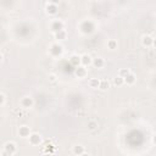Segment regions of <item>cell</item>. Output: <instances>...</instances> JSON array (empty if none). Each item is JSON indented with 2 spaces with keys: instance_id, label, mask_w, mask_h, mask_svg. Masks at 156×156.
Instances as JSON below:
<instances>
[{
  "instance_id": "obj_9",
  "label": "cell",
  "mask_w": 156,
  "mask_h": 156,
  "mask_svg": "<svg viewBox=\"0 0 156 156\" xmlns=\"http://www.w3.org/2000/svg\"><path fill=\"white\" fill-rule=\"evenodd\" d=\"M80 63H82L83 67L89 66L90 63H91V57H90L89 55H83V56H80Z\"/></svg>"
},
{
  "instance_id": "obj_13",
  "label": "cell",
  "mask_w": 156,
  "mask_h": 156,
  "mask_svg": "<svg viewBox=\"0 0 156 156\" xmlns=\"http://www.w3.org/2000/svg\"><path fill=\"white\" fill-rule=\"evenodd\" d=\"M73 154L76 155V156H79V155H82L83 153H85L84 151V146H82V145H76V146H73Z\"/></svg>"
},
{
  "instance_id": "obj_18",
  "label": "cell",
  "mask_w": 156,
  "mask_h": 156,
  "mask_svg": "<svg viewBox=\"0 0 156 156\" xmlns=\"http://www.w3.org/2000/svg\"><path fill=\"white\" fill-rule=\"evenodd\" d=\"M113 84L115 85H122V84H124V82H123V78L122 77H120V76H116L113 78Z\"/></svg>"
},
{
  "instance_id": "obj_4",
  "label": "cell",
  "mask_w": 156,
  "mask_h": 156,
  "mask_svg": "<svg viewBox=\"0 0 156 156\" xmlns=\"http://www.w3.org/2000/svg\"><path fill=\"white\" fill-rule=\"evenodd\" d=\"M56 4H57L56 1H51L47 5V12L49 15H55L57 12V5Z\"/></svg>"
},
{
  "instance_id": "obj_7",
  "label": "cell",
  "mask_w": 156,
  "mask_h": 156,
  "mask_svg": "<svg viewBox=\"0 0 156 156\" xmlns=\"http://www.w3.org/2000/svg\"><path fill=\"white\" fill-rule=\"evenodd\" d=\"M21 105H22V107H25V109H30V107L33 106V99L30 98V96H26V98L22 99Z\"/></svg>"
},
{
  "instance_id": "obj_6",
  "label": "cell",
  "mask_w": 156,
  "mask_h": 156,
  "mask_svg": "<svg viewBox=\"0 0 156 156\" xmlns=\"http://www.w3.org/2000/svg\"><path fill=\"white\" fill-rule=\"evenodd\" d=\"M74 73H76V76L78 78H83L87 76V68L83 66H78V67H76V70H74Z\"/></svg>"
},
{
  "instance_id": "obj_3",
  "label": "cell",
  "mask_w": 156,
  "mask_h": 156,
  "mask_svg": "<svg viewBox=\"0 0 156 156\" xmlns=\"http://www.w3.org/2000/svg\"><path fill=\"white\" fill-rule=\"evenodd\" d=\"M28 138H30V143L32 145H39L40 142H42V137H40V134H38V133H32Z\"/></svg>"
},
{
  "instance_id": "obj_8",
  "label": "cell",
  "mask_w": 156,
  "mask_h": 156,
  "mask_svg": "<svg viewBox=\"0 0 156 156\" xmlns=\"http://www.w3.org/2000/svg\"><path fill=\"white\" fill-rule=\"evenodd\" d=\"M142 43H143L144 47L149 48V47H151V45L154 44V38H153L151 36H144V37H143V40H142Z\"/></svg>"
},
{
  "instance_id": "obj_19",
  "label": "cell",
  "mask_w": 156,
  "mask_h": 156,
  "mask_svg": "<svg viewBox=\"0 0 156 156\" xmlns=\"http://www.w3.org/2000/svg\"><path fill=\"white\" fill-rule=\"evenodd\" d=\"M107 47L110 49H116L117 48V42H116V40H113V39L109 40V42H107Z\"/></svg>"
},
{
  "instance_id": "obj_2",
  "label": "cell",
  "mask_w": 156,
  "mask_h": 156,
  "mask_svg": "<svg viewBox=\"0 0 156 156\" xmlns=\"http://www.w3.org/2000/svg\"><path fill=\"white\" fill-rule=\"evenodd\" d=\"M16 150H17V146H16L15 143H12V142L5 143V145H4V151L9 153L10 155H14V154L16 153Z\"/></svg>"
},
{
  "instance_id": "obj_1",
  "label": "cell",
  "mask_w": 156,
  "mask_h": 156,
  "mask_svg": "<svg viewBox=\"0 0 156 156\" xmlns=\"http://www.w3.org/2000/svg\"><path fill=\"white\" fill-rule=\"evenodd\" d=\"M63 27H65V25H63L62 21L55 20L53 23H51V31H53L54 33H57V32H60V31H63Z\"/></svg>"
},
{
  "instance_id": "obj_28",
  "label": "cell",
  "mask_w": 156,
  "mask_h": 156,
  "mask_svg": "<svg viewBox=\"0 0 156 156\" xmlns=\"http://www.w3.org/2000/svg\"><path fill=\"white\" fill-rule=\"evenodd\" d=\"M0 156H1V151H0Z\"/></svg>"
},
{
  "instance_id": "obj_12",
  "label": "cell",
  "mask_w": 156,
  "mask_h": 156,
  "mask_svg": "<svg viewBox=\"0 0 156 156\" xmlns=\"http://www.w3.org/2000/svg\"><path fill=\"white\" fill-rule=\"evenodd\" d=\"M61 53H62V47H61V45L54 44L53 47H51V54H53V55L57 56V55H60Z\"/></svg>"
},
{
  "instance_id": "obj_5",
  "label": "cell",
  "mask_w": 156,
  "mask_h": 156,
  "mask_svg": "<svg viewBox=\"0 0 156 156\" xmlns=\"http://www.w3.org/2000/svg\"><path fill=\"white\" fill-rule=\"evenodd\" d=\"M19 134H20V137H22V138H27V137H30V135H31L30 127H27V126H22V127H20V129H19Z\"/></svg>"
},
{
  "instance_id": "obj_26",
  "label": "cell",
  "mask_w": 156,
  "mask_h": 156,
  "mask_svg": "<svg viewBox=\"0 0 156 156\" xmlns=\"http://www.w3.org/2000/svg\"><path fill=\"white\" fill-rule=\"evenodd\" d=\"M44 156H54V155H53V154H45Z\"/></svg>"
},
{
  "instance_id": "obj_20",
  "label": "cell",
  "mask_w": 156,
  "mask_h": 156,
  "mask_svg": "<svg viewBox=\"0 0 156 156\" xmlns=\"http://www.w3.org/2000/svg\"><path fill=\"white\" fill-rule=\"evenodd\" d=\"M128 73H131L128 68H122V70H120V74H118V76H120V77H122V78H124Z\"/></svg>"
},
{
  "instance_id": "obj_15",
  "label": "cell",
  "mask_w": 156,
  "mask_h": 156,
  "mask_svg": "<svg viewBox=\"0 0 156 156\" xmlns=\"http://www.w3.org/2000/svg\"><path fill=\"white\" fill-rule=\"evenodd\" d=\"M109 87H110V83H109V80H107V79H102V80H100L99 88H100L101 90H106V89H109Z\"/></svg>"
},
{
  "instance_id": "obj_16",
  "label": "cell",
  "mask_w": 156,
  "mask_h": 156,
  "mask_svg": "<svg viewBox=\"0 0 156 156\" xmlns=\"http://www.w3.org/2000/svg\"><path fill=\"white\" fill-rule=\"evenodd\" d=\"M99 84H100V80L98 78H91L89 80V85L91 88H99Z\"/></svg>"
},
{
  "instance_id": "obj_24",
  "label": "cell",
  "mask_w": 156,
  "mask_h": 156,
  "mask_svg": "<svg viewBox=\"0 0 156 156\" xmlns=\"http://www.w3.org/2000/svg\"><path fill=\"white\" fill-rule=\"evenodd\" d=\"M1 156H12V155H10L9 153H6V151H4V150H3V151H1Z\"/></svg>"
},
{
  "instance_id": "obj_21",
  "label": "cell",
  "mask_w": 156,
  "mask_h": 156,
  "mask_svg": "<svg viewBox=\"0 0 156 156\" xmlns=\"http://www.w3.org/2000/svg\"><path fill=\"white\" fill-rule=\"evenodd\" d=\"M96 127H98V123L95 122V121H90V122L88 123V128H89L90 131H94Z\"/></svg>"
},
{
  "instance_id": "obj_10",
  "label": "cell",
  "mask_w": 156,
  "mask_h": 156,
  "mask_svg": "<svg viewBox=\"0 0 156 156\" xmlns=\"http://www.w3.org/2000/svg\"><path fill=\"white\" fill-rule=\"evenodd\" d=\"M123 82L126 83V84H128V85H131V84H133L135 82V76L133 73H128L127 76L123 78Z\"/></svg>"
},
{
  "instance_id": "obj_17",
  "label": "cell",
  "mask_w": 156,
  "mask_h": 156,
  "mask_svg": "<svg viewBox=\"0 0 156 156\" xmlns=\"http://www.w3.org/2000/svg\"><path fill=\"white\" fill-rule=\"evenodd\" d=\"M55 38L57 40H65L66 39V32L65 31H60V32L55 33Z\"/></svg>"
},
{
  "instance_id": "obj_22",
  "label": "cell",
  "mask_w": 156,
  "mask_h": 156,
  "mask_svg": "<svg viewBox=\"0 0 156 156\" xmlns=\"http://www.w3.org/2000/svg\"><path fill=\"white\" fill-rule=\"evenodd\" d=\"M49 79L51 80V82H55V80H56V76H55V74H50V76H49Z\"/></svg>"
},
{
  "instance_id": "obj_23",
  "label": "cell",
  "mask_w": 156,
  "mask_h": 156,
  "mask_svg": "<svg viewBox=\"0 0 156 156\" xmlns=\"http://www.w3.org/2000/svg\"><path fill=\"white\" fill-rule=\"evenodd\" d=\"M5 101V96L1 94V93H0V105H1V104Z\"/></svg>"
},
{
  "instance_id": "obj_25",
  "label": "cell",
  "mask_w": 156,
  "mask_h": 156,
  "mask_svg": "<svg viewBox=\"0 0 156 156\" xmlns=\"http://www.w3.org/2000/svg\"><path fill=\"white\" fill-rule=\"evenodd\" d=\"M79 156H90V155H89V154H87V153H83L82 155H79Z\"/></svg>"
},
{
  "instance_id": "obj_11",
  "label": "cell",
  "mask_w": 156,
  "mask_h": 156,
  "mask_svg": "<svg viewBox=\"0 0 156 156\" xmlns=\"http://www.w3.org/2000/svg\"><path fill=\"white\" fill-rule=\"evenodd\" d=\"M91 63H93V66L95 68H102L104 65H105V62H104V60L101 59V57H96V59H94L93 61H91Z\"/></svg>"
},
{
  "instance_id": "obj_14",
  "label": "cell",
  "mask_w": 156,
  "mask_h": 156,
  "mask_svg": "<svg viewBox=\"0 0 156 156\" xmlns=\"http://www.w3.org/2000/svg\"><path fill=\"white\" fill-rule=\"evenodd\" d=\"M70 62L72 63L73 66L78 67V66H79V63H80V56H78V55H73L71 59H70Z\"/></svg>"
},
{
  "instance_id": "obj_27",
  "label": "cell",
  "mask_w": 156,
  "mask_h": 156,
  "mask_svg": "<svg viewBox=\"0 0 156 156\" xmlns=\"http://www.w3.org/2000/svg\"><path fill=\"white\" fill-rule=\"evenodd\" d=\"M1 60H3V55L0 54V62H1Z\"/></svg>"
}]
</instances>
